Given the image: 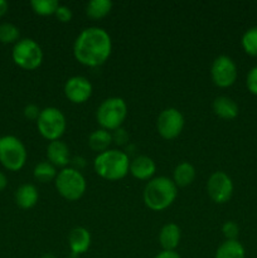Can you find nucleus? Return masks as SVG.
Masks as SVG:
<instances>
[{
	"instance_id": "nucleus-8",
	"label": "nucleus",
	"mask_w": 257,
	"mask_h": 258,
	"mask_svg": "<svg viewBox=\"0 0 257 258\" xmlns=\"http://www.w3.org/2000/svg\"><path fill=\"white\" fill-rule=\"evenodd\" d=\"M38 130L40 135L47 140H59L60 136L65 134L66 117L62 111L57 107H45L40 111V115L37 120Z\"/></svg>"
},
{
	"instance_id": "nucleus-17",
	"label": "nucleus",
	"mask_w": 257,
	"mask_h": 258,
	"mask_svg": "<svg viewBox=\"0 0 257 258\" xmlns=\"http://www.w3.org/2000/svg\"><path fill=\"white\" fill-rule=\"evenodd\" d=\"M213 111L218 117L232 120L238 115V105L228 96H218L213 101Z\"/></svg>"
},
{
	"instance_id": "nucleus-24",
	"label": "nucleus",
	"mask_w": 257,
	"mask_h": 258,
	"mask_svg": "<svg viewBox=\"0 0 257 258\" xmlns=\"http://www.w3.org/2000/svg\"><path fill=\"white\" fill-rule=\"evenodd\" d=\"M242 48L247 54L257 57V25L247 29L241 39Z\"/></svg>"
},
{
	"instance_id": "nucleus-23",
	"label": "nucleus",
	"mask_w": 257,
	"mask_h": 258,
	"mask_svg": "<svg viewBox=\"0 0 257 258\" xmlns=\"http://www.w3.org/2000/svg\"><path fill=\"white\" fill-rule=\"evenodd\" d=\"M33 174H34V178L40 183H49V181L55 180L58 173L53 164H50L49 161H42L35 165Z\"/></svg>"
},
{
	"instance_id": "nucleus-26",
	"label": "nucleus",
	"mask_w": 257,
	"mask_h": 258,
	"mask_svg": "<svg viewBox=\"0 0 257 258\" xmlns=\"http://www.w3.org/2000/svg\"><path fill=\"white\" fill-rule=\"evenodd\" d=\"M30 7L37 14L50 15L54 14L59 4H58L57 0H32Z\"/></svg>"
},
{
	"instance_id": "nucleus-19",
	"label": "nucleus",
	"mask_w": 257,
	"mask_h": 258,
	"mask_svg": "<svg viewBox=\"0 0 257 258\" xmlns=\"http://www.w3.org/2000/svg\"><path fill=\"white\" fill-rule=\"evenodd\" d=\"M196 179V169L191 164L180 163L175 169L173 174V181L176 186H186L191 184Z\"/></svg>"
},
{
	"instance_id": "nucleus-1",
	"label": "nucleus",
	"mask_w": 257,
	"mask_h": 258,
	"mask_svg": "<svg viewBox=\"0 0 257 258\" xmlns=\"http://www.w3.org/2000/svg\"><path fill=\"white\" fill-rule=\"evenodd\" d=\"M112 50L111 37L103 28L90 27L76 38L73 54L76 59L88 67H97L108 59Z\"/></svg>"
},
{
	"instance_id": "nucleus-33",
	"label": "nucleus",
	"mask_w": 257,
	"mask_h": 258,
	"mask_svg": "<svg viewBox=\"0 0 257 258\" xmlns=\"http://www.w3.org/2000/svg\"><path fill=\"white\" fill-rule=\"evenodd\" d=\"M8 8H9L8 3L5 2V0H0V18L8 12Z\"/></svg>"
},
{
	"instance_id": "nucleus-15",
	"label": "nucleus",
	"mask_w": 257,
	"mask_h": 258,
	"mask_svg": "<svg viewBox=\"0 0 257 258\" xmlns=\"http://www.w3.org/2000/svg\"><path fill=\"white\" fill-rule=\"evenodd\" d=\"M155 170V163L153 159L146 155L136 156L133 161H130V173L140 180H149L154 175Z\"/></svg>"
},
{
	"instance_id": "nucleus-13",
	"label": "nucleus",
	"mask_w": 257,
	"mask_h": 258,
	"mask_svg": "<svg viewBox=\"0 0 257 258\" xmlns=\"http://www.w3.org/2000/svg\"><path fill=\"white\" fill-rule=\"evenodd\" d=\"M68 243L73 254L78 256L88 251L91 246V234L83 227H75L70 232L68 236Z\"/></svg>"
},
{
	"instance_id": "nucleus-28",
	"label": "nucleus",
	"mask_w": 257,
	"mask_h": 258,
	"mask_svg": "<svg viewBox=\"0 0 257 258\" xmlns=\"http://www.w3.org/2000/svg\"><path fill=\"white\" fill-rule=\"evenodd\" d=\"M246 85L249 92H251L252 95L257 96V66L251 68V71H249L248 75H247Z\"/></svg>"
},
{
	"instance_id": "nucleus-21",
	"label": "nucleus",
	"mask_w": 257,
	"mask_h": 258,
	"mask_svg": "<svg viewBox=\"0 0 257 258\" xmlns=\"http://www.w3.org/2000/svg\"><path fill=\"white\" fill-rule=\"evenodd\" d=\"M244 247L237 239L226 241L218 247L214 258H244Z\"/></svg>"
},
{
	"instance_id": "nucleus-5",
	"label": "nucleus",
	"mask_w": 257,
	"mask_h": 258,
	"mask_svg": "<svg viewBox=\"0 0 257 258\" xmlns=\"http://www.w3.org/2000/svg\"><path fill=\"white\" fill-rule=\"evenodd\" d=\"M58 193L67 201H78L86 191V179L80 170L65 168L57 174L54 180Z\"/></svg>"
},
{
	"instance_id": "nucleus-20",
	"label": "nucleus",
	"mask_w": 257,
	"mask_h": 258,
	"mask_svg": "<svg viewBox=\"0 0 257 258\" xmlns=\"http://www.w3.org/2000/svg\"><path fill=\"white\" fill-rule=\"evenodd\" d=\"M111 141H112V135L110 131L105 130V128H100L96 130L88 136V145L93 151H97L98 154L103 153V151L108 150Z\"/></svg>"
},
{
	"instance_id": "nucleus-11",
	"label": "nucleus",
	"mask_w": 257,
	"mask_h": 258,
	"mask_svg": "<svg viewBox=\"0 0 257 258\" xmlns=\"http://www.w3.org/2000/svg\"><path fill=\"white\" fill-rule=\"evenodd\" d=\"M207 191L216 203H227L233 194V181L224 171H214L207 181Z\"/></svg>"
},
{
	"instance_id": "nucleus-31",
	"label": "nucleus",
	"mask_w": 257,
	"mask_h": 258,
	"mask_svg": "<svg viewBox=\"0 0 257 258\" xmlns=\"http://www.w3.org/2000/svg\"><path fill=\"white\" fill-rule=\"evenodd\" d=\"M155 258H181L175 251H161L156 254Z\"/></svg>"
},
{
	"instance_id": "nucleus-22",
	"label": "nucleus",
	"mask_w": 257,
	"mask_h": 258,
	"mask_svg": "<svg viewBox=\"0 0 257 258\" xmlns=\"http://www.w3.org/2000/svg\"><path fill=\"white\" fill-rule=\"evenodd\" d=\"M112 9L111 0H91L86 5V14L92 19L105 18Z\"/></svg>"
},
{
	"instance_id": "nucleus-16",
	"label": "nucleus",
	"mask_w": 257,
	"mask_h": 258,
	"mask_svg": "<svg viewBox=\"0 0 257 258\" xmlns=\"http://www.w3.org/2000/svg\"><path fill=\"white\" fill-rule=\"evenodd\" d=\"M181 232L178 224L166 223L159 233V242L164 251H174L179 246Z\"/></svg>"
},
{
	"instance_id": "nucleus-32",
	"label": "nucleus",
	"mask_w": 257,
	"mask_h": 258,
	"mask_svg": "<svg viewBox=\"0 0 257 258\" xmlns=\"http://www.w3.org/2000/svg\"><path fill=\"white\" fill-rule=\"evenodd\" d=\"M7 185H8L7 176H5L4 173H2V171H0V191L4 190V189L7 188Z\"/></svg>"
},
{
	"instance_id": "nucleus-27",
	"label": "nucleus",
	"mask_w": 257,
	"mask_h": 258,
	"mask_svg": "<svg viewBox=\"0 0 257 258\" xmlns=\"http://www.w3.org/2000/svg\"><path fill=\"white\" fill-rule=\"evenodd\" d=\"M222 232H223L224 237H226L228 241H233V239H237V237H238L239 227L236 222L227 221L226 223L222 226Z\"/></svg>"
},
{
	"instance_id": "nucleus-2",
	"label": "nucleus",
	"mask_w": 257,
	"mask_h": 258,
	"mask_svg": "<svg viewBox=\"0 0 257 258\" xmlns=\"http://www.w3.org/2000/svg\"><path fill=\"white\" fill-rule=\"evenodd\" d=\"M178 194V186L168 176L150 179L144 189V203L149 209L160 212L173 204Z\"/></svg>"
},
{
	"instance_id": "nucleus-4",
	"label": "nucleus",
	"mask_w": 257,
	"mask_h": 258,
	"mask_svg": "<svg viewBox=\"0 0 257 258\" xmlns=\"http://www.w3.org/2000/svg\"><path fill=\"white\" fill-rule=\"evenodd\" d=\"M127 116V105L121 97H110L102 101L96 112L97 122L105 130H117Z\"/></svg>"
},
{
	"instance_id": "nucleus-6",
	"label": "nucleus",
	"mask_w": 257,
	"mask_h": 258,
	"mask_svg": "<svg viewBox=\"0 0 257 258\" xmlns=\"http://www.w3.org/2000/svg\"><path fill=\"white\" fill-rule=\"evenodd\" d=\"M27 161V150L22 141L12 135L0 139V163L8 170L18 171Z\"/></svg>"
},
{
	"instance_id": "nucleus-3",
	"label": "nucleus",
	"mask_w": 257,
	"mask_h": 258,
	"mask_svg": "<svg viewBox=\"0 0 257 258\" xmlns=\"http://www.w3.org/2000/svg\"><path fill=\"white\" fill-rule=\"evenodd\" d=\"M93 166L101 178L110 181L120 180L130 171V159L123 151L106 150L96 156Z\"/></svg>"
},
{
	"instance_id": "nucleus-10",
	"label": "nucleus",
	"mask_w": 257,
	"mask_h": 258,
	"mask_svg": "<svg viewBox=\"0 0 257 258\" xmlns=\"http://www.w3.org/2000/svg\"><path fill=\"white\" fill-rule=\"evenodd\" d=\"M156 127L161 138L166 140L175 139L180 135L184 127V116L178 108L169 107L161 111L156 121Z\"/></svg>"
},
{
	"instance_id": "nucleus-30",
	"label": "nucleus",
	"mask_w": 257,
	"mask_h": 258,
	"mask_svg": "<svg viewBox=\"0 0 257 258\" xmlns=\"http://www.w3.org/2000/svg\"><path fill=\"white\" fill-rule=\"evenodd\" d=\"M40 111H42V110H39V107H38L37 105H33V103H32V105L25 106L24 116L28 118V120H35V121H37L38 117H39V115H40Z\"/></svg>"
},
{
	"instance_id": "nucleus-12",
	"label": "nucleus",
	"mask_w": 257,
	"mask_h": 258,
	"mask_svg": "<svg viewBox=\"0 0 257 258\" xmlns=\"http://www.w3.org/2000/svg\"><path fill=\"white\" fill-rule=\"evenodd\" d=\"M65 95L71 102L83 103L92 95V85L83 76H73L66 82Z\"/></svg>"
},
{
	"instance_id": "nucleus-18",
	"label": "nucleus",
	"mask_w": 257,
	"mask_h": 258,
	"mask_svg": "<svg viewBox=\"0 0 257 258\" xmlns=\"http://www.w3.org/2000/svg\"><path fill=\"white\" fill-rule=\"evenodd\" d=\"M39 199L37 188L33 184H23L15 191V202L23 209H30Z\"/></svg>"
},
{
	"instance_id": "nucleus-25",
	"label": "nucleus",
	"mask_w": 257,
	"mask_h": 258,
	"mask_svg": "<svg viewBox=\"0 0 257 258\" xmlns=\"http://www.w3.org/2000/svg\"><path fill=\"white\" fill-rule=\"evenodd\" d=\"M20 32L17 25L12 23H3L0 24V42L4 44L17 43L19 40Z\"/></svg>"
},
{
	"instance_id": "nucleus-35",
	"label": "nucleus",
	"mask_w": 257,
	"mask_h": 258,
	"mask_svg": "<svg viewBox=\"0 0 257 258\" xmlns=\"http://www.w3.org/2000/svg\"><path fill=\"white\" fill-rule=\"evenodd\" d=\"M0 139H2V138H0Z\"/></svg>"
},
{
	"instance_id": "nucleus-9",
	"label": "nucleus",
	"mask_w": 257,
	"mask_h": 258,
	"mask_svg": "<svg viewBox=\"0 0 257 258\" xmlns=\"http://www.w3.org/2000/svg\"><path fill=\"white\" fill-rule=\"evenodd\" d=\"M212 81L218 87L226 88L233 85L237 80V66L228 55H218L211 67Z\"/></svg>"
},
{
	"instance_id": "nucleus-29",
	"label": "nucleus",
	"mask_w": 257,
	"mask_h": 258,
	"mask_svg": "<svg viewBox=\"0 0 257 258\" xmlns=\"http://www.w3.org/2000/svg\"><path fill=\"white\" fill-rule=\"evenodd\" d=\"M55 17L58 18V20H60V22L63 23H67L70 22L71 19H72V10L70 9L68 7H66V5H59V7L57 8V10H55Z\"/></svg>"
},
{
	"instance_id": "nucleus-7",
	"label": "nucleus",
	"mask_w": 257,
	"mask_h": 258,
	"mask_svg": "<svg viewBox=\"0 0 257 258\" xmlns=\"http://www.w3.org/2000/svg\"><path fill=\"white\" fill-rule=\"evenodd\" d=\"M13 60L24 70L32 71L39 67L43 60V50L35 40L30 38L18 40L13 48Z\"/></svg>"
},
{
	"instance_id": "nucleus-34",
	"label": "nucleus",
	"mask_w": 257,
	"mask_h": 258,
	"mask_svg": "<svg viewBox=\"0 0 257 258\" xmlns=\"http://www.w3.org/2000/svg\"><path fill=\"white\" fill-rule=\"evenodd\" d=\"M40 258H57V257H55L54 254H52V253H44Z\"/></svg>"
},
{
	"instance_id": "nucleus-14",
	"label": "nucleus",
	"mask_w": 257,
	"mask_h": 258,
	"mask_svg": "<svg viewBox=\"0 0 257 258\" xmlns=\"http://www.w3.org/2000/svg\"><path fill=\"white\" fill-rule=\"evenodd\" d=\"M47 158L50 164L65 169L70 163V149L60 140L50 141L47 146Z\"/></svg>"
}]
</instances>
